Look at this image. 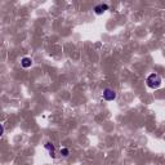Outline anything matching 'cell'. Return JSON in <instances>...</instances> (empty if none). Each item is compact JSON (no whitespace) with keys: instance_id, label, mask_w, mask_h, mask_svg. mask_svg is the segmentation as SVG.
I'll list each match as a JSON object with an SVG mask.
<instances>
[{"instance_id":"6da1fadb","label":"cell","mask_w":165,"mask_h":165,"mask_svg":"<svg viewBox=\"0 0 165 165\" xmlns=\"http://www.w3.org/2000/svg\"><path fill=\"white\" fill-rule=\"evenodd\" d=\"M146 83H147V85H148V88L157 89L159 86L161 85V77H160V75H157V74H151V75H148Z\"/></svg>"},{"instance_id":"7a4b0ae2","label":"cell","mask_w":165,"mask_h":165,"mask_svg":"<svg viewBox=\"0 0 165 165\" xmlns=\"http://www.w3.org/2000/svg\"><path fill=\"white\" fill-rule=\"evenodd\" d=\"M116 98V92L111 88H106L103 91V100L106 101H113Z\"/></svg>"},{"instance_id":"3957f363","label":"cell","mask_w":165,"mask_h":165,"mask_svg":"<svg viewBox=\"0 0 165 165\" xmlns=\"http://www.w3.org/2000/svg\"><path fill=\"white\" fill-rule=\"evenodd\" d=\"M107 9H109V5L107 4H98V5H95L94 12H95V14H102L104 10H107Z\"/></svg>"},{"instance_id":"277c9868","label":"cell","mask_w":165,"mask_h":165,"mask_svg":"<svg viewBox=\"0 0 165 165\" xmlns=\"http://www.w3.org/2000/svg\"><path fill=\"white\" fill-rule=\"evenodd\" d=\"M21 65H22V67H25V68L31 67V65H32L31 58H29V57H25V58H22V61H21Z\"/></svg>"},{"instance_id":"5b68a950","label":"cell","mask_w":165,"mask_h":165,"mask_svg":"<svg viewBox=\"0 0 165 165\" xmlns=\"http://www.w3.org/2000/svg\"><path fill=\"white\" fill-rule=\"evenodd\" d=\"M45 148L48 150V151H49V154H50V156H52V157H54V146L52 145V143L50 142H47L45 143Z\"/></svg>"},{"instance_id":"8992f818","label":"cell","mask_w":165,"mask_h":165,"mask_svg":"<svg viewBox=\"0 0 165 165\" xmlns=\"http://www.w3.org/2000/svg\"><path fill=\"white\" fill-rule=\"evenodd\" d=\"M61 154H62V156H68L70 151H68L67 148H62V150H61Z\"/></svg>"}]
</instances>
